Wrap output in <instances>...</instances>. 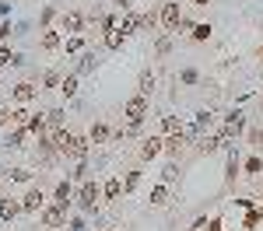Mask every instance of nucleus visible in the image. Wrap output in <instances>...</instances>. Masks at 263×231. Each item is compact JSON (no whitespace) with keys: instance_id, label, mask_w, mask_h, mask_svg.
I'll list each match as a JSON object with an SVG mask.
<instances>
[{"instance_id":"obj_1","label":"nucleus","mask_w":263,"mask_h":231,"mask_svg":"<svg viewBox=\"0 0 263 231\" xmlns=\"http://www.w3.org/2000/svg\"><path fill=\"white\" fill-rule=\"evenodd\" d=\"M53 144H56V151H60V154H70V158H77V161H84V158H88V140L77 137V133L60 130V133L53 137Z\"/></svg>"},{"instance_id":"obj_2","label":"nucleus","mask_w":263,"mask_h":231,"mask_svg":"<svg viewBox=\"0 0 263 231\" xmlns=\"http://www.w3.org/2000/svg\"><path fill=\"white\" fill-rule=\"evenodd\" d=\"M242 126H246V116H242V112H232L228 119H225V130H221V137H217V140H221V144H228L235 133H242Z\"/></svg>"},{"instance_id":"obj_3","label":"nucleus","mask_w":263,"mask_h":231,"mask_svg":"<svg viewBox=\"0 0 263 231\" xmlns=\"http://www.w3.org/2000/svg\"><path fill=\"white\" fill-rule=\"evenodd\" d=\"M42 224H46V228H63L67 224V207H60V203L46 207V210H42Z\"/></svg>"},{"instance_id":"obj_4","label":"nucleus","mask_w":263,"mask_h":231,"mask_svg":"<svg viewBox=\"0 0 263 231\" xmlns=\"http://www.w3.org/2000/svg\"><path fill=\"white\" fill-rule=\"evenodd\" d=\"M81 28H84V14H81V11H67L63 18H60V32H74V35H81Z\"/></svg>"},{"instance_id":"obj_5","label":"nucleus","mask_w":263,"mask_h":231,"mask_svg":"<svg viewBox=\"0 0 263 231\" xmlns=\"http://www.w3.org/2000/svg\"><path fill=\"white\" fill-rule=\"evenodd\" d=\"M11 95H14V102H32V98L39 95V88H35V84H28V81H21V84H14V88H11Z\"/></svg>"},{"instance_id":"obj_6","label":"nucleus","mask_w":263,"mask_h":231,"mask_svg":"<svg viewBox=\"0 0 263 231\" xmlns=\"http://www.w3.org/2000/svg\"><path fill=\"white\" fill-rule=\"evenodd\" d=\"M179 21H183V18H179V4H165V7H162V25L169 28V32H175Z\"/></svg>"},{"instance_id":"obj_7","label":"nucleus","mask_w":263,"mask_h":231,"mask_svg":"<svg viewBox=\"0 0 263 231\" xmlns=\"http://www.w3.org/2000/svg\"><path fill=\"white\" fill-rule=\"evenodd\" d=\"M98 193H102V189H98V182H84V186H81V207H84V210H92V207H95V200H98Z\"/></svg>"},{"instance_id":"obj_8","label":"nucleus","mask_w":263,"mask_h":231,"mask_svg":"<svg viewBox=\"0 0 263 231\" xmlns=\"http://www.w3.org/2000/svg\"><path fill=\"white\" fill-rule=\"evenodd\" d=\"M144 112H148V98H144V95H137V98L126 102V116H130V119H144Z\"/></svg>"},{"instance_id":"obj_9","label":"nucleus","mask_w":263,"mask_h":231,"mask_svg":"<svg viewBox=\"0 0 263 231\" xmlns=\"http://www.w3.org/2000/svg\"><path fill=\"white\" fill-rule=\"evenodd\" d=\"M116 28H120L123 35H134V32H140V28H144V25H140V14H123Z\"/></svg>"},{"instance_id":"obj_10","label":"nucleus","mask_w":263,"mask_h":231,"mask_svg":"<svg viewBox=\"0 0 263 231\" xmlns=\"http://www.w3.org/2000/svg\"><path fill=\"white\" fill-rule=\"evenodd\" d=\"M162 147H165V140H158V137L144 140V147H140V158H144V161H151V158H158V154H162Z\"/></svg>"},{"instance_id":"obj_11","label":"nucleus","mask_w":263,"mask_h":231,"mask_svg":"<svg viewBox=\"0 0 263 231\" xmlns=\"http://www.w3.org/2000/svg\"><path fill=\"white\" fill-rule=\"evenodd\" d=\"M42 203H46V193H42L39 186H35V189H32V193H28V196L21 200V207H25V210H39Z\"/></svg>"},{"instance_id":"obj_12","label":"nucleus","mask_w":263,"mask_h":231,"mask_svg":"<svg viewBox=\"0 0 263 231\" xmlns=\"http://www.w3.org/2000/svg\"><path fill=\"white\" fill-rule=\"evenodd\" d=\"M42 49H60L63 46V39H60V32H53V28H46V32H42Z\"/></svg>"},{"instance_id":"obj_13","label":"nucleus","mask_w":263,"mask_h":231,"mask_svg":"<svg viewBox=\"0 0 263 231\" xmlns=\"http://www.w3.org/2000/svg\"><path fill=\"white\" fill-rule=\"evenodd\" d=\"M25 207L21 203H14V200H4V203H0V221H11V217H18Z\"/></svg>"},{"instance_id":"obj_14","label":"nucleus","mask_w":263,"mask_h":231,"mask_svg":"<svg viewBox=\"0 0 263 231\" xmlns=\"http://www.w3.org/2000/svg\"><path fill=\"white\" fill-rule=\"evenodd\" d=\"M28 133H35V137H46V119H42V116H28Z\"/></svg>"},{"instance_id":"obj_15","label":"nucleus","mask_w":263,"mask_h":231,"mask_svg":"<svg viewBox=\"0 0 263 231\" xmlns=\"http://www.w3.org/2000/svg\"><path fill=\"white\" fill-rule=\"evenodd\" d=\"M95 67H98V56H95V53H84L81 63H77V74H92Z\"/></svg>"},{"instance_id":"obj_16","label":"nucleus","mask_w":263,"mask_h":231,"mask_svg":"<svg viewBox=\"0 0 263 231\" xmlns=\"http://www.w3.org/2000/svg\"><path fill=\"white\" fill-rule=\"evenodd\" d=\"M155 84H158V81H155V74H151V70H144V74H140V84H137V88H140V95H144V98H148V95L155 91Z\"/></svg>"},{"instance_id":"obj_17","label":"nucleus","mask_w":263,"mask_h":231,"mask_svg":"<svg viewBox=\"0 0 263 231\" xmlns=\"http://www.w3.org/2000/svg\"><path fill=\"white\" fill-rule=\"evenodd\" d=\"M25 133H28L25 126H18V130H11V133L4 137V147H21V140H25Z\"/></svg>"},{"instance_id":"obj_18","label":"nucleus","mask_w":263,"mask_h":231,"mask_svg":"<svg viewBox=\"0 0 263 231\" xmlns=\"http://www.w3.org/2000/svg\"><path fill=\"white\" fill-rule=\"evenodd\" d=\"M60 91H63V98H74V95H77V74L63 77V81H60Z\"/></svg>"},{"instance_id":"obj_19","label":"nucleus","mask_w":263,"mask_h":231,"mask_svg":"<svg viewBox=\"0 0 263 231\" xmlns=\"http://www.w3.org/2000/svg\"><path fill=\"white\" fill-rule=\"evenodd\" d=\"M88 140H92V144L109 140V126H106V123H95V126H92V133H88Z\"/></svg>"},{"instance_id":"obj_20","label":"nucleus","mask_w":263,"mask_h":231,"mask_svg":"<svg viewBox=\"0 0 263 231\" xmlns=\"http://www.w3.org/2000/svg\"><path fill=\"white\" fill-rule=\"evenodd\" d=\"M123 39H126V35L120 32V28H112V32H106V46H109V49H120Z\"/></svg>"},{"instance_id":"obj_21","label":"nucleus","mask_w":263,"mask_h":231,"mask_svg":"<svg viewBox=\"0 0 263 231\" xmlns=\"http://www.w3.org/2000/svg\"><path fill=\"white\" fill-rule=\"evenodd\" d=\"M211 123H214V112H197V133H203V130H211Z\"/></svg>"},{"instance_id":"obj_22","label":"nucleus","mask_w":263,"mask_h":231,"mask_svg":"<svg viewBox=\"0 0 263 231\" xmlns=\"http://www.w3.org/2000/svg\"><path fill=\"white\" fill-rule=\"evenodd\" d=\"M120 193H123V179H109L106 182V200H116Z\"/></svg>"},{"instance_id":"obj_23","label":"nucleus","mask_w":263,"mask_h":231,"mask_svg":"<svg viewBox=\"0 0 263 231\" xmlns=\"http://www.w3.org/2000/svg\"><path fill=\"white\" fill-rule=\"evenodd\" d=\"M197 144H200V151H203V154H211V151L221 147V140H217V137H200Z\"/></svg>"},{"instance_id":"obj_24","label":"nucleus","mask_w":263,"mask_h":231,"mask_svg":"<svg viewBox=\"0 0 263 231\" xmlns=\"http://www.w3.org/2000/svg\"><path fill=\"white\" fill-rule=\"evenodd\" d=\"M56 203H60V207L70 203V182H60V186H56Z\"/></svg>"},{"instance_id":"obj_25","label":"nucleus","mask_w":263,"mask_h":231,"mask_svg":"<svg viewBox=\"0 0 263 231\" xmlns=\"http://www.w3.org/2000/svg\"><path fill=\"white\" fill-rule=\"evenodd\" d=\"M165 200H169V189H165V186H155V189H151V203H155V207H162Z\"/></svg>"},{"instance_id":"obj_26","label":"nucleus","mask_w":263,"mask_h":231,"mask_svg":"<svg viewBox=\"0 0 263 231\" xmlns=\"http://www.w3.org/2000/svg\"><path fill=\"white\" fill-rule=\"evenodd\" d=\"M63 49H67V53H81V49H84V39H81V35H70V39L63 42Z\"/></svg>"},{"instance_id":"obj_27","label":"nucleus","mask_w":263,"mask_h":231,"mask_svg":"<svg viewBox=\"0 0 263 231\" xmlns=\"http://www.w3.org/2000/svg\"><path fill=\"white\" fill-rule=\"evenodd\" d=\"M246 172H249V175H260V172H263V158H260V154H253L249 161H246Z\"/></svg>"},{"instance_id":"obj_28","label":"nucleus","mask_w":263,"mask_h":231,"mask_svg":"<svg viewBox=\"0 0 263 231\" xmlns=\"http://www.w3.org/2000/svg\"><path fill=\"white\" fill-rule=\"evenodd\" d=\"M162 126L169 130V133H183V123L175 119V116H165V119H162Z\"/></svg>"},{"instance_id":"obj_29","label":"nucleus","mask_w":263,"mask_h":231,"mask_svg":"<svg viewBox=\"0 0 263 231\" xmlns=\"http://www.w3.org/2000/svg\"><path fill=\"white\" fill-rule=\"evenodd\" d=\"M140 25H144V32H151V28L158 25V14H155V11H148V14H140Z\"/></svg>"},{"instance_id":"obj_30","label":"nucleus","mask_w":263,"mask_h":231,"mask_svg":"<svg viewBox=\"0 0 263 231\" xmlns=\"http://www.w3.org/2000/svg\"><path fill=\"white\" fill-rule=\"evenodd\" d=\"M11 123H14V126H28V112H25V109H14V112H11Z\"/></svg>"},{"instance_id":"obj_31","label":"nucleus","mask_w":263,"mask_h":231,"mask_svg":"<svg viewBox=\"0 0 263 231\" xmlns=\"http://www.w3.org/2000/svg\"><path fill=\"white\" fill-rule=\"evenodd\" d=\"M179 81H183V84H197V81H200V74H197L193 67H186L183 74H179Z\"/></svg>"},{"instance_id":"obj_32","label":"nucleus","mask_w":263,"mask_h":231,"mask_svg":"<svg viewBox=\"0 0 263 231\" xmlns=\"http://www.w3.org/2000/svg\"><path fill=\"white\" fill-rule=\"evenodd\" d=\"M7 179H14V182H28L32 175H28L25 168H11V172H7Z\"/></svg>"},{"instance_id":"obj_33","label":"nucleus","mask_w":263,"mask_h":231,"mask_svg":"<svg viewBox=\"0 0 263 231\" xmlns=\"http://www.w3.org/2000/svg\"><path fill=\"white\" fill-rule=\"evenodd\" d=\"M46 123H49V126H60V123H63V109H53V112H46Z\"/></svg>"},{"instance_id":"obj_34","label":"nucleus","mask_w":263,"mask_h":231,"mask_svg":"<svg viewBox=\"0 0 263 231\" xmlns=\"http://www.w3.org/2000/svg\"><path fill=\"white\" fill-rule=\"evenodd\" d=\"M193 39H197V42L211 39V25H197V28H193Z\"/></svg>"},{"instance_id":"obj_35","label":"nucleus","mask_w":263,"mask_h":231,"mask_svg":"<svg viewBox=\"0 0 263 231\" xmlns=\"http://www.w3.org/2000/svg\"><path fill=\"white\" fill-rule=\"evenodd\" d=\"M137 182H140V172H126V179H123L126 189H137Z\"/></svg>"},{"instance_id":"obj_36","label":"nucleus","mask_w":263,"mask_h":231,"mask_svg":"<svg viewBox=\"0 0 263 231\" xmlns=\"http://www.w3.org/2000/svg\"><path fill=\"white\" fill-rule=\"evenodd\" d=\"M260 217H263V210H249V214H246V228H256Z\"/></svg>"},{"instance_id":"obj_37","label":"nucleus","mask_w":263,"mask_h":231,"mask_svg":"<svg viewBox=\"0 0 263 231\" xmlns=\"http://www.w3.org/2000/svg\"><path fill=\"white\" fill-rule=\"evenodd\" d=\"M7 63H14V53L11 49H0V67H7Z\"/></svg>"},{"instance_id":"obj_38","label":"nucleus","mask_w":263,"mask_h":231,"mask_svg":"<svg viewBox=\"0 0 263 231\" xmlns=\"http://www.w3.org/2000/svg\"><path fill=\"white\" fill-rule=\"evenodd\" d=\"M60 81H63V77H60V74H53V70L46 74V84H49V88H60Z\"/></svg>"},{"instance_id":"obj_39","label":"nucleus","mask_w":263,"mask_h":231,"mask_svg":"<svg viewBox=\"0 0 263 231\" xmlns=\"http://www.w3.org/2000/svg\"><path fill=\"white\" fill-rule=\"evenodd\" d=\"M53 18H56V11H53V7H46V11H42V25H49Z\"/></svg>"},{"instance_id":"obj_40","label":"nucleus","mask_w":263,"mask_h":231,"mask_svg":"<svg viewBox=\"0 0 263 231\" xmlns=\"http://www.w3.org/2000/svg\"><path fill=\"white\" fill-rule=\"evenodd\" d=\"M162 175H165V182H172V179H175V175H179V172H175V165H169V168H165V172H162Z\"/></svg>"},{"instance_id":"obj_41","label":"nucleus","mask_w":263,"mask_h":231,"mask_svg":"<svg viewBox=\"0 0 263 231\" xmlns=\"http://www.w3.org/2000/svg\"><path fill=\"white\" fill-rule=\"evenodd\" d=\"M211 231H221V221H211Z\"/></svg>"},{"instance_id":"obj_42","label":"nucleus","mask_w":263,"mask_h":231,"mask_svg":"<svg viewBox=\"0 0 263 231\" xmlns=\"http://www.w3.org/2000/svg\"><path fill=\"white\" fill-rule=\"evenodd\" d=\"M193 4H197V7H207V4H211V0H193Z\"/></svg>"},{"instance_id":"obj_43","label":"nucleus","mask_w":263,"mask_h":231,"mask_svg":"<svg viewBox=\"0 0 263 231\" xmlns=\"http://www.w3.org/2000/svg\"><path fill=\"white\" fill-rule=\"evenodd\" d=\"M116 4H126V0H116Z\"/></svg>"},{"instance_id":"obj_44","label":"nucleus","mask_w":263,"mask_h":231,"mask_svg":"<svg viewBox=\"0 0 263 231\" xmlns=\"http://www.w3.org/2000/svg\"><path fill=\"white\" fill-rule=\"evenodd\" d=\"M0 182H4V175H0Z\"/></svg>"},{"instance_id":"obj_45","label":"nucleus","mask_w":263,"mask_h":231,"mask_svg":"<svg viewBox=\"0 0 263 231\" xmlns=\"http://www.w3.org/2000/svg\"><path fill=\"white\" fill-rule=\"evenodd\" d=\"M260 56H263V49H260Z\"/></svg>"}]
</instances>
